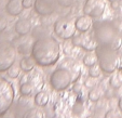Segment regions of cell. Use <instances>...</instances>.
Listing matches in <instances>:
<instances>
[{
	"label": "cell",
	"mask_w": 122,
	"mask_h": 118,
	"mask_svg": "<svg viewBox=\"0 0 122 118\" xmlns=\"http://www.w3.org/2000/svg\"><path fill=\"white\" fill-rule=\"evenodd\" d=\"M31 55L40 66L54 65L61 55L60 43L53 37H42L35 41L31 48Z\"/></svg>",
	"instance_id": "obj_1"
},
{
	"label": "cell",
	"mask_w": 122,
	"mask_h": 118,
	"mask_svg": "<svg viewBox=\"0 0 122 118\" xmlns=\"http://www.w3.org/2000/svg\"><path fill=\"white\" fill-rule=\"evenodd\" d=\"M94 36L98 46L112 49L115 51L122 47L121 30L112 22L98 23L94 28Z\"/></svg>",
	"instance_id": "obj_2"
},
{
	"label": "cell",
	"mask_w": 122,
	"mask_h": 118,
	"mask_svg": "<svg viewBox=\"0 0 122 118\" xmlns=\"http://www.w3.org/2000/svg\"><path fill=\"white\" fill-rule=\"evenodd\" d=\"M96 54L98 56V64L105 73H112L117 70L119 64V56L117 51L103 46H97Z\"/></svg>",
	"instance_id": "obj_3"
},
{
	"label": "cell",
	"mask_w": 122,
	"mask_h": 118,
	"mask_svg": "<svg viewBox=\"0 0 122 118\" xmlns=\"http://www.w3.org/2000/svg\"><path fill=\"white\" fill-rule=\"evenodd\" d=\"M15 97L12 83L5 78L0 77V117L3 116L12 106Z\"/></svg>",
	"instance_id": "obj_4"
},
{
	"label": "cell",
	"mask_w": 122,
	"mask_h": 118,
	"mask_svg": "<svg viewBox=\"0 0 122 118\" xmlns=\"http://www.w3.org/2000/svg\"><path fill=\"white\" fill-rule=\"evenodd\" d=\"M16 50L11 42L0 39V73L7 72L15 63Z\"/></svg>",
	"instance_id": "obj_5"
},
{
	"label": "cell",
	"mask_w": 122,
	"mask_h": 118,
	"mask_svg": "<svg viewBox=\"0 0 122 118\" xmlns=\"http://www.w3.org/2000/svg\"><path fill=\"white\" fill-rule=\"evenodd\" d=\"M72 82V75L71 72L67 68L61 67L55 70L50 77V83L52 88L57 91L65 90L69 85Z\"/></svg>",
	"instance_id": "obj_6"
},
{
	"label": "cell",
	"mask_w": 122,
	"mask_h": 118,
	"mask_svg": "<svg viewBox=\"0 0 122 118\" xmlns=\"http://www.w3.org/2000/svg\"><path fill=\"white\" fill-rule=\"evenodd\" d=\"M76 22L68 17H61L54 24V32L62 39H70L76 34Z\"/></svg>",
	"instance_id": "obj_7"
},
{
	"label": "cell",
	"mask_w": 122,
	"mask_h": 118,
	"mask_svg": "<svg viewBox=\"0 0 122 118\" xmlns=\"http://www.w3.org/2000/svg\"><path fill=\"white\" fill-rule=\"evenodd\" d=\"M106 9L105 0H85L83 5V13L91 17H99Z\"/></svg>",
	"instance_id": "obj_8"
},
{
	"label": "cell",
	"mask_w": 122,
	"mask_h": 118,
	"mask_svg": "<svg viewBox=\"0 0 122 118\" xmlns=\"http://www.w3.org/2000/svg\"><path fill=\"white\" fill-rule=\"evenodd\" d=\"M85 32H82V35H79L77 37L72 38V43L76 47H81L86 51H94L97 48V41L95 40V38L93 39L90 36L84 35Z\"/></svg>",
	"instance_id": "obj_9"
},
{
	"label": "cell",
	"mask_w": 122,
	"mask_h": 118,
	"mask_svg": "<svg viewBox=\"0 0 122 118\" xmlns=\"http://www.w3.org/2000/svg\"><path fill=\"white\" fill-rule=\"evenodd\" d=\"M35 11L40 15H49L55 11L54 0H35Z\"/></svg>",
	"instance_id": "obj_10"
},
{
	"label": "cell",
	"mask_w": 122,
	"mask_h": 118,
	"mask_svg": "<svg viewBox=\"0 0 122 118\" xmlns=\"http://www.w3.org/2000/svg\"><path fill=\"white\" fill-rule=\"evenodd\" d=\"M75 22H76L77 30L80 32H88L93 25L92 17L89 15H85V14L77 17V19L75 20Z\"/></svg>",
	"instance_id": "obj_11"
},
{
	"label": "cell",
	"mask_w": 122,
	"mask_h": 118,
	"mask_svg": "<svg viewBox=\"0 0 122 118\" xmlns=\"http://www.w3.org/2000/svg\"><path fill=\"white\" fill-rule=\"evenodd\" d=\"M24 7L21 0H9L5 5V11L12 16H17L22 13Z\"/></svg>",
	"instance_id": "obj_12"
},
{
	"label": "cell",
	"mask_w": 122,
	"mask_h": 118,
	"mask_svg": "<svg viewBox=\"0 0 122 118\" xmlns=\"http://www.w3.org/2000/svg\"><path fill=\"white\" fill-rule=\"evenodd\" d=\"M31 30V22L27 19H20L15 23V32L21 36L27 35Z\"/></svg>",
	"instance_id": "obj_13"
},
{
	"label": "cell",
	"mask_w": 122,
	"mask_h": 118,
	"mask_svg": "<svg viewBox=\"0 0 122 118\" xmlns=\"http://www.w3.org/2000/svg\"><path fill=\"white\" fill-rule=\"evenodd\" d=\"M35 63H36V61L34 60V58L27 56V58L22 59V61L20 62V67H21V70H24L25 73H28L34 70Z\"/></svg>",
	"instance_id": "obj_14"
},
{
	"label": "cell",
	"mask_w": 122,
	"mask_h": 118,
	"mask_svg": "<svg viewBox=\"0 0 122 118\" xmlns=\"http://www.w3.org/2000/svg\"><path fill=\"white\" fill-rule=\"evenodd\" d=\"M49 94L44 91H40L36 94L35 97V103L38 105V106H46L49 103Z\"/></svg>",
	"instance_id": "obj_15"
},
{
	"label": "cell",
	"mask_w": 122,
	"mask_h": 118,
	"mask_svg": "<svg viewBox=\"0 0 122 118\" xmlns=\"http://www.w3.org/2000/svg\"><path fill=\"white\" fill-rule=\"evenodd\" d=\"M97 63H98V56L96 53H93L92 51H90V53H88L83 58V64L88 67L94 66Z\"/></svg>",
	"instance_id": "obj_16"
},
{
	"label": "cell",
	"mask_w": 122,
	"mask_h": 118,
	"mask_svg": "<svg viewBox=\"0 0 122 118\" xmlns=\"http://www.w3.org/2000/svg\"><path fill=\"white\" fill-rule=\"evenodd\" d=\"M103 95H104L103 89L99 88V87H96V88L94 87V88L89 92V99H90L91 101H93V102H96V101H98L99 99H102Z\"/></svg>",
	"instance_id": "obj_17"
},
{
	"label": "cell",
	"mask_w": 122,
	"mask_h": 118,
	"mask_svg": "<svg viewBox=\"0 0 122 118\" xmlns=\"http://www.w3.org/2000/svg\"><path fill=\"white\" fill-rule=\"evenodd\" d=\"M110 86L115 89H118L122 86V74L121 73H115L109 79Z\"/></svg>",
	"instance_id": "obj_18"
},
{
	"label": "cell",
	"mask_w": 122,
	"mask_h": 118,
	"mask_svg": "<svg viewBox=\"0 0 122 118\" xmlns=\"http://www.w3.org/2000/svg\"><path fill=\"white\" fill-rule=\"evenodd\" d=\"M23 118H43V113L39 108H30L23 115Z\"/></svg>",
	"instance_id": "obj_19"
},
{
	"label": "cell",
	"mask_w": 122,
	"mask_h": 118,
	"mask_svg": "<svg viewBox=\"0 0 122 118\" xmlns=\"http://www.w3.org/2000/svg\"><path fill=\"white\" fill-rule=\"evenodd\" d=\"M32 90H34V86H32L30 82H24L21 85V88H20V92H21L22 95H30L32 93Z\"/></svg>",
	"instance_id": "obj_20"
},
{
	"label": "cell",
	"mask_w": 122,
	"mask_h": 118,
	"mask_svg": "<svg viewBox=\"0 0 122 118\" xmlns=\"http://www.w3.org/2000/svg\"><path fill=\"white\" fill-rule=\"evenodd\" d=\"M102 74V68L101 66H97V65H94V66H91L90 70H89V75H90V77H92V78H97V77H99Z\"/></svg>",
	"instance_id": "obj_21"
},
{
	"label": "cell",
	"mask_w": 122,
	"mask_h": 118,
	"mask_svg": "<svg viewBox=\"0 0 122 118\" xmlns=\"http://www.w3.org/2000/svg\"><path fill=\"white\" fill-rule=\"evenodd\" d=\"M20 70H21V67H17L16 65L13 64L7 72H8V75H9L10 78H17L20 75Z\"/></svg>",
	"instance_id": "obj_22"
},
{
	"label": "cell",
	"mask_w": 122,
	"mask_h": 118,
	"mask_svg": "<svg viewBox=\"0 0 122 118\" xmlns=\"http://www.w3.org/2000/svg\"><path fill=\"white\" fill-rule=\"evenodd\" d=\"M105 118H120V114L115 109H110L106 113Z\"/></svg>",
	"instance_id": "obj_23"
},
{
	"label": "cell",
	"mask_w": 122,
	"mask_h": 118,
	"mask_svg": "<svg viewBox=\"0 0 122 118\" xmlns=\"http://www.w3.org/2000/svg\"><path fill=\"white\" fill-rule=\"evenodd\" d=\"M7 26H8L7 19L3 15H0V32H2L7 28Z\"/></svg>",
	"instance_id": "obj_24"
},
{
	"label": "cell",
	"mask_w": 122,
	"mask_h": 118,
	"mask_svg": "<svg viewBox=\"0 0 122 118\" xmlns=\"http://www.w3.org/2000/svg\"><path fill=\"white\" fill-rule=\"evenodd\" d=\"M56 1L58 2V5H63V7H70L76 2L77 0H56Z\"/></svg>",
	"instance_id": "obj_25"
},
{
	"label": "cell",
	"mask_w": 122,
	"mask_h": 118,
	"mask_svg": "<svg viewBox=\"0 0 122 118\" xmlns=\"http://www.w3.org/2000/svg\"><path fill=\"white\" fill-rule=\"evenodd\" d=\"M24 9H29L35 5V0H22Z\"/></svg>",
	"instance_id": "obj_26"
},
{
	"label": "cell",
	"mask_w": 122,
	"mask_h": 118,
	"mask_svg": "<svg viewBox=\"0 0 122 118\" xmlns=\"http://www.w3.org/2000/svg\"><path fill=\"white\" fill-rule=\"evenodd\" d=\"M119 108H120V112H121V114H122V99L119 101Z\"/></svg>",
	"instance_id": "obj_27"
},
{
	"label": "cell",
	"mask_w": 122,
	"mask_h": 118,
	"mask_svg": "<svg viewBox=\"0 0 122 118\" xmlns=\"http://www.w3.org/2000/svg\"><path fill=\"white\" fill-rule=\"evenodd\" d=\"M109 1H110V2H119V1H121V0H109Z\"/></svg>",
	"instance_id": "obj_28"
},
{
	"label": "cell",
	"mask_w": 122,
	"mask_h": 118,
	"mask_svg": "<svg viewBox=\"0 0 122 118\" xmlns=\"http://www.w3.org/2000/svg\"><path fill=\"white\" fill-rule=\"evenodd\" d=\"M86 118H95V117H94V116H88Z\"/></svg>",
	"instance_id": "obj_29"
}]
</instances>
